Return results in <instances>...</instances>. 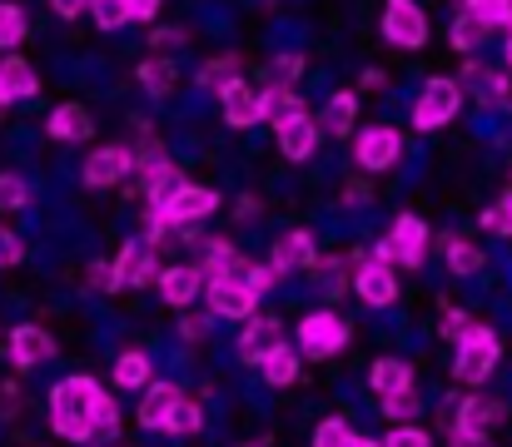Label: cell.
<instances>
[{"instance_id":"cell-1","label":"cell","mask_w":512,"mask_h":447,"mask_svg":"<svg viewBox=\"0 0 512 447\" xmlns=\"http://www.w3.org/2000/svg\"><path fill=\"white\" fill-rule=\"evenodd\" d=\"M95 398H100V383H95L90 373L60 378V383L50 388V428H55V438H65V443H90V438H95V428H90Z\"/></svg>"},{"instance_id":"cell-2","label":"cell","mask_w":512,"mask_h":447,"mask_svg":"<svg viewBox=\"0 0 512 447\" xmlns=\"http://www.w3.org/2000/svg\"><path fill=\"white\" fill-rule=\"evenodd\" d=\"M428 254H433V234H428V219L413 214V209H403L393 219V229L373 244L378 264H393V269H408V274H418L428 264Z\"/></svg>"},{"instance_id":"cell-3","label":"cell","mask_w":512,"mask_h":447,"mask_svg":"<svg viewBox=\"0 0 512 447\" xmlns=\"http://www.w3.org/2000/svg\"><path fill=\"white\" fill-rule=\"evenodd\" d=\"M453 348H458V353H453V383H463V388H483V383L493 378L498 358H503L498 328H488V323H478V318H473V328H468Z\"/></svg>"},{"instance_id":"cell-4","label":"cell","mask_w":512,"mask_h":447,"mask_svg":"<svg viewBox=\"0 0 512 447\" xmlns=\"http://www.w3.org/2000/svg\"><path fill=\"white\" fill-rule=\"evenodd\" d=\"M458 115H463V85L448 80V75L428 80V85L418 90V100H413V130H423V135L453 125Z\"/></svg>"},{"instance_id":"cell-5","label":"cell","mask_w":512,"mask_h":447,"mask_svg":"<svg viewBox=\"0 0 512 447\" xmlns=\"http://www.w3.org/2000/svg\"><path fill=\"white\" fill-rule=\"evenodd\" d=\"M348 338H353V328L334 308H314L299 318V353H309V358H334L348 348Z\"/></svg>"},{"instance_id":"cell-6","label":"cell","mask_w":512,"mask_h":447,"mask_svg":"<svg viewBox=\"0 0 512 447\" xmlns=\"http://www.w3.org/2000/svg\"><path fill=\"white\" fill-rule=\"evenodd\" d=\"M383 40L398 50H423L428 45V10L418 0H388L383 5Z\"/></svg>"},{"instance_id":"cell-7","label":"cell","mask_w":512,"mask_h":447,"mask_svg":"<svg viewBox=\"0 0 512 447\" xmlns=\"http://www.w3.org/2000/svg\"><path fill=\"white\" fill-rule=\"evenodd\" d=\"M219 204H224L219 189H209V184H184L179 194H170V199L160 204V214L170 219V229H194V224L214 219Z\"/></svg>"},{"instance_id":"cell-8","label":"cell","mask_w":512,"mask_h":447,"mask_svg":"<svg viewBox=\"0 0 512 447\" xmlns=\"http://www.w3.org/2000/svg\"><path fill=\"white\" fill-rule=\"evenodd\" d=\"M204 308H209L214 318L244 323V318L259 313V294H254L239 274H224V279H209V284H204Z\"/></svg>"},{"instance_id":"cell-9","label":"cell","mask_w":512,"mask_h":447,"mask_svg":"<svg viewBox=\"0 0 512 447\" xmlns=\"http://www.w3.org/2000/svg\"><path fill=\"white\" fill-rule=\"evenodd\" d=\"M353 159H358V169L383 174V169H393L403 159V135L393 125H368V130L353 135Z\"/></svg>"},{"instance_id":"cell-10","label":"cell","mask_w":512,"mask_h":447,"mask_svg":"<svg viewBox=\"0 0 512 447\" xmlns=\"http://www.w3.org/2000/svg\"><path fill=\"white\" fill-rule=\"evenodd\" d=\"M140 154L135 145H100L95 154H85V184L90 189H120L135 174Z\"/></svg>"},{"instance_id":"cell-11","label":"cell","mask_w":512,"mask_h":447,"mask_svg":"<svg viewBox=\"0 0 512 447\" xmlns=\"http://www.w3.org/2000/svg\"><path fill=\"white\" fill-rule=\"evenodd\" d=\"M508 418V403L483 398V393H463L448 413V433H493Z\"/></svg>"},{"instance_id":"cell-12","label":"cell","mask_w":512,"mask_h":447,"mask_svg":"<svg viewBox=\"0 0 512 447\" xmlns=\"http://www.w3.org/2000/svg\"><path fill=\"white\" fill-rule=\"evenodd\" d=\"M160 249H150L145 239H130L125 249H120V259H115V279H120V289H150L155 279H160Z\"/></svg>"},{"instance_id":"cell-13","label":"cell","mask_w":512,"mask_h":447,"mask_svg":"<svg viewBox=\"0 0 512 447\" xmlns=\"http://www.w3.org/2000/svg\"><path fill=\"white\" fill-rule=\"evenodd\" d=\"M269 264H274L279 274H309V269L319 264L314 234H309V229H284V234L274 239V249H269Z\"/></svg>"},{"instance_id":"cell-14","label":"cell","mask_w":512,"mask_h":447,"mask_svg":"<svg viewBox=\"0 0 512 447\" xmlns=\"http://www.w3.org/2000/svg\"><path fill=\"white\" fill-rule=\"evenodd\" d=\"M353 294L363 298L368 308H393V303H398V274H393V264L363 259V264L353 269Z\"/></svg>"},{"instance_id":"cell-15","label":"cell","mask_w":512,"mask_h":447,"mask_svg":"<svg viewBox=\"0 0 512 447\" xmlns=\"http://www.w3.org/2000/svg\"><path fill=\"white\" fill-rule=\"evenodd\" d=\"M284 343V323L274 318V313H254V318H244V333H239V363H249V368H259L264 363V353L269 348H279Z\"/></svg>"},{"instance_id":"cell-16","label":"cell","mask_w":512,"mask_h":447,"mask_svg":"<svg viewBox=\"0 0 512 447\" xmlns=\"http://www.w3.org/2000/svg\"><path fill=\"white\" fill-rule=\"evenodd\" d=\"M140 169V194H145V204H165L170 194H179L189 179H184V169L165 159V154H150V159H140L135 164Z\"/></svg>"},{"instance_id":"cell-17","label":"cell","mask_w":512,"mask_h":447,"mask_svg":"<svg viewBox=\"0 0 512 447\" xmlns=\"http://www.w3.org/2000/svg\"><path fill=\"white\" fill-rule=\"evenodd\" d=\"M219 110H224V125H234V130H254V125L264 120L259 90H254L249 80H229V85L219 90Z\"/></svg>"},{"instance_id":"cell-18","label":"cell","mask_w":512,"mask_h":447,"mask_svg":"<svg viewBox=\"0 0 512 447\" xmlns=\"http://www.w3.org/2000/svg\"><path fill=\"white\" fill-rule=\"evenodd\" d=\"M160 298L170 303V308H189V303H199L204 298V269L199 264H170V269H160Z\"/></svg>"},{"instance_id":"cell-19","label":"cell","mask_w":512,"mask_h":447,"mask_svg":"<svg viewBox=\"0 0 512 447\" xmlns=\"http://www.w3.org/2000/svg\"><path fill=\"white\" fill-rule=\"evenodd\" d=\"M10 358H15V368H40L55 358V338L40 323H20V328H10Z\"/></svg>"},{"instance_id":"cell-20","label":"cell","mask_w":512,"mask_h":447,"mask_svg":"<svg viewBox=\"0 0 512 447\" xmlns=\"http://www.w3.org/2000/svg\"><path fill=\"white\" fill-rule=\"evenodd\" d=\"M319 140H324V130H319V120H314V115H299V120L279 125V154H284V159H294V164L314 159V154H319Z\"/></svg>"},{"instance_id":"cell-21","label":"cell","mask_w":512,"mask_h":447,"mask_svg":"<svg viewBox=\"0 0 512 447\" xmlns=\"http://www.w3.org/2000/svg\"><path fill=\"white\" fill-rule=\"evenodd\" d=\"M135 80H140V90H145L150 100H170L174 90H179V60H170V55H150V60H140Z\"/></svg>"},{"instance_id":"cell-22","label":"cell","mask_w":512,"mask_h":447,"mask_svg":"<svg viewBox=\"0 0 512 447\" xmlns=\"http://www.w3.org/2000/svg\"><path fill=\"white\" fill-rule=\"evenodd\" d=\"M179 393H184L179 383H155V378L140 388V408H135V418H140L145 433H160V423H165V413H170V403L179 398Z\"/></svg>"},{"instance_id":"cell-23","label":"cell","mask_w":512,"mask_h":447,"mask_svg":"<svg viewBox=\"0 0 512 447\" xmlns=\"http://www.w3.org/2000/svg\"><path fill=\"white\" fill-rule=\"evenodd\" d=\"M259 105H264V120H269L274 130L289 125V120H299V115H309L304 95H299L294 85H274V80H269V90H259Z\"/></svg>"},{"instance_id":"cell-24","label":"cell","mask_w":512,"mask_h":447,"mask_svg":"<svg viewBox=\"0 0 512 447\" xmlns=\"http://www.w3.org/2000/svg\"><path fill=\"white\" fill-rule=\"evenodd\" d=\"M45 130H50V140H60V145H80V140L95 135V120H90L85 105H60V110H50Z\"/></svg>"},{"instance_id":"cell-25","label":"cell","mask_w":512,"mask_h":447,"mask_svg":"<svg viewBox=\"0 0 512 447\" xmlns=\"http://www.w3.org/2000/svg\"><path fill=\"white\" fill-rule=\"evenodd\" d=\"M194 244H199V269H204V279H224L229 269H234V259H239V249H234V239L229 234H194Z\"/></svg>"},{"instance_id":"cell-26","label":"cell","mask_w":512,"mask_h":447,"mask_svg":"<svg viewBox=\"0 0 512 447\" xmlns=\"http://www.w3.org/2000/svg\"><path fill=\"white\" fill-rule=\"evenodd\" d=\"M319 130L324 135H339V140H348L358 130V90H334L329 95V105L319 115Z\"/></svg>"},{"instance_id":"cell-27","label":"cell","mask_w":512,"mask_h":447,"mask_svg":"<svg viewBox=\"0 0 512 447\" xmlns=\"http://www.w3.org/2000/svg\"><path fill=\"white\" fill-rule=\"evenodd\" d=\"M35 90H40V80H35L30 60H20V55H5V60H0V105L30 100Z\"/></svg>"},{"instance_id":"cell-28","label":"cell","mask_w":512,"mask_h":447,"mask_svg":"<svg viewBox=\"0 0 512 447\" xmlns=\"http://www.w3.org/2000/svg\"><path fill=\"white\" fill-rule=\"evenodd\" d=\"M160 433H170V438H199L204 433V403L189 398V393H179L170 403V413H165V423H160Z\"/></svg>"},{"instance_id":"cell-29","label":"cell","mask_w":512,"mask_h":447,"mask_svg":"<svg viewBox=\"0 0 512 447\" xmlns=\"http://www.w3.org/2000/svg\"><path fill=\"white\" fill-rule=\"evenodd\" d=\"M299 348L294 343H279V348H269L264 353V363H259V373H264V383L269 388H294L299 383Z\"/></svg>"},{"instance_id":"cell-30","label":"cell","mask_w":512,"mask_h":447,"mask_svg":"<svg viewBox=\"0 0 512 447\" xmlns=\"http://www.w3.org/2000/svg\"><path fill=\"white\" fill-rule=\"evenodd\" d=\"M368 388L378 393V403L393 398V393H403V388H413V363H403V358H378V363L368 368Z\"/></svg>"},{"instance_id":"cell-31","label":"cell","mask_w":512,"mask_h":447,"mask_svg":"<svg viewBox=\"0 0 512 447\" xmlns=\"http://www.w3.org/2000/svg\"><path fill=\"white\" fill-rule=\"evenodd\" d=\"M150 378H155V363H150V353L130 348V353H120V358H115V388H120V393H140Z\"/></svg>"},{"instance_id":"cell-32","label":"cell","mask_w":512,"mask_h":447,"mask_svg":"<svg viewBox=\"0 0 512 447\" xmlns=\"http://www.w3.org/2000/svg\"><path fill=\"white\" fill-rule=\"evenodd\" d=\"M443 254H448V274H453V279H478V274H483V249H478L473 239L453 234Z\"/></svg>"},{"instance_id":"cell-33","label":"cell","mask_w":512,"mask_h":447,"mask_svg":"<svg viewBox=\"0 0 512 447\" xmlns=\"http://www.w3.org/2000/svg\"><path fill=\"white\" fill-rule=\"evenodd\" d=\"M239 75H244V55H214V60L199 65L194 80H199V90H214V95H219V90H224L229 80H239Z\"/></svg>"},{"instance_id":"cell-34","label":"cell","mask_w":512,"mask_h":447,"mask_svg":"<svg viewBox=\"0 0 512 447\" xmlns=\"http://www.w3.org/2000/svg\"><path fill=\"white\" fill-rule=\"evenodd\" d=\"M348 264H358V254H334V259H319L309 274H319V289L334 298V294H343V289H348V279H353V274H348Z\"/></svg>"},{"instance_id":"cell-35","label":"cell","mask_w":512,"mask_h":447,"mask_svg":"<svg viewBox=\"0 0 512 447\" xmlns=\"http://www.w3.org/2000/svg\"><path fill=\"white\" fill-rule=\"evenodd\" d=\"M448 40H453V50H458V55H473V50H478V45L488 40V25H483L478 15H468V10H463V15L453 20Z\"/></svg>"},{"instance_id":"cell-36","label":"cell","mask_w":512,"mask_h":447,"mask_svg":"<svg viewBox=\"0 0 512 447\" xmlns=\"http://www.w3.org/2000/svg\"><path fill=\"white\" fill-rule=\"evenodd\" d=\"M90 428H95V438H120V403H115V393L100 388V398L90 408Z\"/></svg>"},{"instance_id":"cell-37","label":"cell","mask_w":512,"mask_h":447,"mask_svg":"<svg viewBox=\"0 0 512 447\" xmlns=\"http://www.w3.org/2000/svg\"><path fill=\"white\" fill-rule=\"evenodd\" d=\"M30 35V20L15 0H0V50H15L20 40Z\"/></svg>"},{"instance_id":"cell-38","label":"cell","mask_w":512,"mask_h":447,"mask_svg":"<svg viewBox=\"0 0 512 447\" xmlns=\"http://www.w3.org/2000/svg\"><path fill=\"white\" fill-rule=\"evenodd\" d=\"M478 105H488V110H503V115H512V65H503V70H493V75H488V85H483Z\"/></svg>"},{"instance_id":"cell-39","label":"cell","mask_w":512,"mask_h":447,"mask_svg":"<svg viewBox=\"0 0 512 447\" xmlns=\"http://www.w3.org/2000/svg\"><path fill=\"white\" fill-rule=\"evenodd\" d=\"M90 20L110 35V30L130 25V20H135V10H130V0H90Z\"/></svg>"},{"instance_id":"cell-40","label":"cell","mask_w":512,"mask_h":447,"mask_svg":"<svg viewBox=\"0 0 512 447\" xmlns=\"http://www.w3.org/2000/svg\"><path fill=\"white\" fill-rule=\"evenodd\" d=\"M468 15H478L488 30H508L512 25V0H458Z\"/></svg>"},{"instance_id":"cell-41","label":"cell","mask_w":512,"mask_h":447,"mask_svg":"<svg viewBox=\"0 0 512 447\" xmlns=\"http://www.w3.org/2000/svg\"><path fill=\"white\" fill-rule=\"evenodd\" d=\"M488 234H498V239H512V189L498 194V204H488L483 209V219H478Z\"/></svg>"},{"instance_id":"cell-42","label":"cell","mask_w":512,"mask_h":447,"mask_svg":"<svg viewBox=\"0 0 512 447\" xmlns=\"http://www.w3.org/2000/svg\"><path fill=\"white\" fill-rule=\"evenodd\" d=\"M209 328H214V313H194V303L179 308V338H184V343H204Z\"/></svg>"},{"instance_id":"cell-43","label":"cell","mask_w":512,"mask_h":447,"mask_svg":"<svg viewBox=\"0 0 512 447\" xmlns=\"http://www.w3.org/2000/svg\"><path fill=\"white\" fill-rule=\"evenodd\" d=\"M383 413H388L393 423H413V418L423 413V398H418L413 388H403V393H393V398H383Z\"/></svg>"},{"instance_id":"cell-44","label":"cell","mask_w":512,"mask_h":447,"mask_svg":"<svg viewBox=\"0 0 512 447\" xmlns=\"http://www.w3.org/2000/svg\"><path fill=\"white\" fill-rule=\"evenodd\" d=\"M378 447H433V433L418 423H398V428H388V438H378Z\"/></svg>"},{"instance_id":"cell-45","label":"cell","mask_w":512,"mask_h":447,"mask_svg":"<svg viewBox=\"0 0 512 447\" xmlns=\"http://www.w3.org/2000/svg\"><path fill=\"white\" fill-rule=\"evenodd\" d=\"M353 428L343 423V418H324L319 428H314V447H353Z\"/></svg>"},{"instance_id":"cell-46","label":"cell","mask_w":512,"mask_h":447,"mask_svg":"<svg viewBox=\"0 0 512 447\" xmlns=\"http://www.w3.org/2000/svg\"><path fill=\"white\" fill-rule=\"evenodd\" d=\"M304 65H309V60H304L299 50H284V55H274V65H269V70H274V85H294V80L304 75Z\"/></svg>"},{"instance_id":"cell-47","label":"cell","mask_w":512,"mask_h":447,"mask_svg":"<svg viewBox=\"0 0 512 447\" xmlns=\"http://www.w3.org/2000/svg\"><path fill=\"white\" fill-rule=\"evenodd\" d=\"M30 204V184L20 174H0V209H25Z\"/></svg>"},{"instance_id":"cell-48","label":"cell","mask_w":512,"mask_h":447,"mask_svg":"<svg viewBox=\"0 0 512 447\" xmlns=\"http://www.w3.org/2000/svg\"><path fill=\"white\" fill-rule=\"evenodd\" d=\"M488 75H493V70H488V65L478 60V55H463V70H458V85H463V90H473V95H483V85H488Z\"/></svg>"},{"instance_id":"cell-49","label":"cell","mask_w":512,"mask_h":447,"mask_svg":"<svg viewBox=\"0 0 512 447\" xmlns=\"http://www.w3.org/2000/svg\"><path fill=\"white\" fill-rule=\"evenodd\" d=\"M189 45V30L184 25H160L155 35H150V50L155 55H170V50H184Z\"/></svg>"},{"instance_id":"cell-50","label":"cell","mask_w":512,"mask_h":447,"mask_svg":"<svg viewBox=\"0 0 512 447\" xmlns=\"http://www.w3.org/2000/svg\"><path fill=\"white\" fill-rule=\"evenodd\" d=\"M85 284H90V289H100V294H120V279H115V264H105V259H95V264L85 269Z\"/></svg>"},{"instance_id":"cell-51","label":"cell","mask_w":512,"mask_h":447,"mask_svg":"<svg viewBox=\"0 0 512 447\" xmlns=\"http://www.w3.org/2000/svg\"><path fill=\"white\" fill-rule=\"evenodd\" d=\"M279 279H284V274H279L274 264H254V259H249V269H244V284H249L254 294H269Z\"/></svg>"},{"instance_id":"cell-52","label":"cell","mask_w":512,"mask_h":447,"mask_svg":"<svg viewBox=\"0 0 512 447\" xmlns=\"http://www.w3.org/2000/svg\"><path fill=\"white\" fill-rule=\"evenodd\" d=\"M468 328H473V313H468V308H453V303H448V308H443V338H448V343H458V338H463Z\"/></svg>"},{"instance_id":"cell-53","label":"cell","mask_w":512,"mask_h":447,"mask_svg":"<svg viewBox=\"0 0 512 447\" xmlns=\"http://www.w3.org/2000/svg\"><path fill=\"white\" fill-rule=\"evenodd\" d=\"M25 259V244L10 234V229H0V269H15Z\"/></svg>"},{"instance_id":"cell-54","label":"cell","mask_w":512,"mask_h":447,"mask_svg":"<svg viewBox=\"0 0 512 447\" xmlns=\"http://www.w3.org/2000/svg\"><path fill=\"white\" fill-rule=\"evenodd\" d=\"M50 10H55L60 20H80V15L90 10V0H50Z\"/></svg>"},{"instance_id":"cell-55","label":"cell","mask_w":512,"mask_h":447,"mask_svg":"<svg viewBox=\"0 0 512 447\" xmlns=\"http://www.w3.org/2000/svg\"><path fill=\"white\" fill-rule=\"evenodd\" d=\"M358 85H363V90H373V95H378V90H388V75H383V70H378V65H368V70H363V75H358Z\"/></svg>"},{"instance_id":"cell-56","label":"cell","mask_w":512,"mask_h":447,"mask_svg":"<svg viewBox=\"0 0 512 447\" xmlns=\"http://www.w3.org/2000/svg\"><path fill=\"white\" fill-rule=\"evenodd\" d=\"M368 194H373L368 184H343V204H348V209H363V204H368Z\"/></svg>"},{"instance_id":"cell-57","label":"cell","mask_w":512,"mask_h":447,"mask_svg":"<svg viewBox=\"0 0 512 447\" xmlns=\"http://www.w3.org/2000/svg\"><path fill=\"white\" fill-rule=\"evenodd\" d=\"M160 5H165V0H130V10H135V20H145V25H150V20L160 15Z\"/></svg>"},{"instance_id":"cell-58","label":"cell","mask_w":512,"mask_h":447,"mask_svg":"<svg viewBox=\"0 0 512 447\" xmlns=\"http://www.w3.org/2000/svg\"><path fill=\"white\" fill-rule=\"evenodd\" d=\"M448 438H453V447H493L488 433H448Z\"/></svg>"},{"instance_id":"cell-59","label":"cell","mask_w":512,"mask_h":447,"mask_svg":"<svg viewBox=\"0 0 512 447\" xmlns=\"http://www.w3.org/2000/svg\"><path fill=\"white\" fill-rule=\"evenodd\" d=\"M234 214H239V219H254V214H259V199H239V209H234Z\"/></svg>"},{"instance_id":"cell-60","label":"cell","mask_w":512,"mask_h":447,"mask_svg":"<svg viewBox=\"0 0 512 447\" xmlns=\"http://www.w3.org/2000/svg\"><path fill=\"white\" fill-rule=\"evenodd\" d=\"M503 65H512V25H508V35H503Z\"/></svg>"},{"instance_id":"cell-61","label":"cell","mask_w":512,"mask_h":447,"mask_svg":"<svg viewBox=\"0 0 512 447\" xmlns=\"http://www.w3.org/2000/svg\"><path fill=\"white\" fill-rule=\"evenodd\" d=\"M239 447H269V443H239Z\"/></svg>"},{"instance_id":"cell-62","label":"cell","mask_w":512,"mask_h":447,"mask_svg":"<svg viewBox=\"0 0 512 447\" xmlns=\"http://www.w3.org/2000/svg\"><path fill=\"white\" fill-rule=\"evenodd\" d=\"M0 110H5V105H0Z\"/></svg>"}]
</instances>
